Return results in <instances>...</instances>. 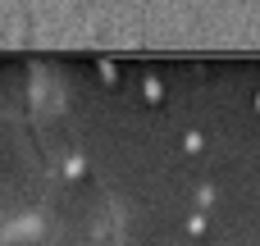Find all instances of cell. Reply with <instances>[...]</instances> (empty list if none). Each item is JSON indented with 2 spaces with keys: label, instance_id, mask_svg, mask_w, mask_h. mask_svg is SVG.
Returning a JSON list of instances; mask_svg holds the SVG:
<instances>
[{
  "label": "cell",
  "instance_id": "cell-1",
  "mask_svg": "<svg viewBox=\"0 0 260 246\" xmlns=\"http://www.w3.org/2000/svg\"><path fill=\"white\" fill-rule=\"evenodd\" d=\"M50 164L37 146V137L0 114V219H27V215H41L46 210V196H50Z\"/></svg>",
  "mask_w": 260,
  "mask_h": 246
},
{
  "label": "cell",
  "instance_id": "cell-2",
  "mask_svg": "<svg viewBox=\"0 0 260 246\" xmlns=\"http://www.w3.org/2000/svg\"><path fill=\"white\" fill-rule=\"evenodd\" d=\"M9 246H87V242L59 237V233H41V237H23V242H9Z\"/></svg>",
  "mask_w": 260,
  "mask_h": 246
}]
</instances>
